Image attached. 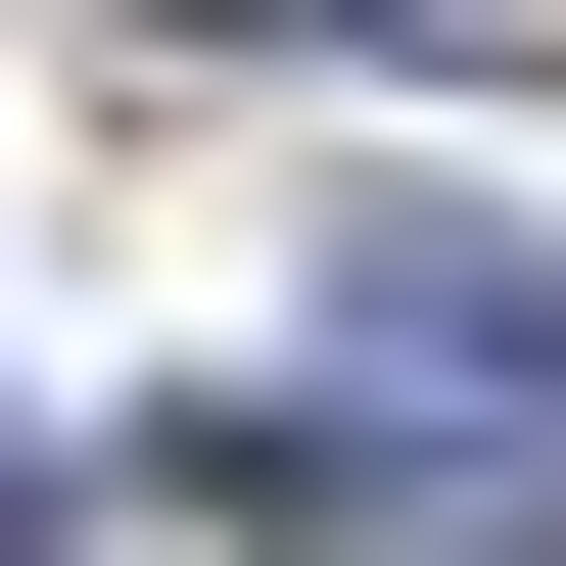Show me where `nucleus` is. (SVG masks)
<instances>
[{
  "instance_id": "1",
  "label": "nucleus",
  "mask_w": 566,
  "mask_h": 566,
  "mask_svg": "<svg viewBox=\"0 0 566 566\" xmlns=\"http://www.w3.org/2000/svg\"><path fill=\"white\" fill-rule=\"evenodd\" d=\"M331 378H378V424H472V472H566V237L378 189V237H331Z\"/></svg>"
},
{
  "instance_id": "2",
  "label": "nucleus",
  "mask_w": 566,
  "mask_h": 566,
  "mask_svg": "<svg viewBox=\"0 0 566 566\" xmlns=\"http://www.w3.org/2000/svg\"><path fill=\"white\" fill-rule=\"evenodd\" d=\"M378 48H520V0H378Z\"/></svg>"
}]
</instances>
